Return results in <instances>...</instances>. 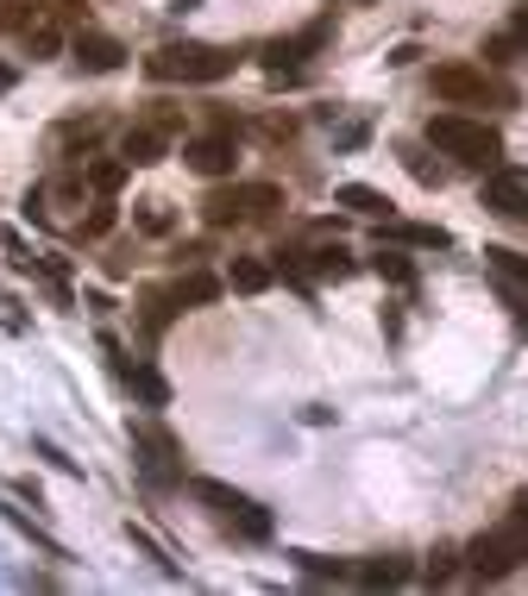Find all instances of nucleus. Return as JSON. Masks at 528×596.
Masks as SVG:
<instances>
[{"mask_svg":"<svg viewBox=\"0 0 528 596\" xmlns=\"http://www.w3.org/2000/svg\"><path fill=\"white\" fill-rule=\"evenodd\" d=\"M359 584H365V590H396V584H410V565H403V558H365V565H359Z\"/></svg>","mask_w":528,"mask_h":596,"instance_id":"dca6fc26","label":"nucleus"},{"mask_svg":"<svg viewBox=\"0 0 528 596\" xmlns=\"http://www.w3.org/2000/svg\"><path fill=\"white\" fill-rule=\"evenodd\" d=\"M227 283H234L239 295H265V289L277 283V270L265 264V258H234V276H227Z\"/></svg>","mask_w":528,"mask_h":596,"instance_id":"f3484780","label":"nucleus"},{"mask_svg":"<svg viewBox=\"0 0 528 596\" xmlns=\"http://www.w3.org/2000/svg\"><path fill=\"white\" fill-rule=\"evenodd\" d=\"M321 44H328V20H314V25H302L296 39L271 44V51H265V63H271V70H296V63H302V57H314Z\"/></svg>","mask_w":528,"mask_h":596,"instance_id":"ddd939ff","label":"nucleus"},{"mask_svg":"<svg viewBox=\"0 0 528 596\" xmlns=\"http://www.w3.org/2000/svg\"><path fill=\"white\" fill-rule=\"evenodd\" d=\"M377 276L396 289H415V264H410V251H396V245H377Z\"/></svg>","mask_w":528,"mask_h":596,"instance_id":"aec40b11","label":"nucleus"},{"mask_svg":"<svg viewBox=\"0 0 528 596\" xmlns=\"http://www.w3.org/2000/svg\"><path fill=\"white\" fill-rule=\"evenodd\" d=\"M58 51H63V32H58V25H25V57H32V63H44V57H58Z\"/></svg>","mask_w":528,"mask_h":596,"instance_id":"4be33fe9","label":"nucleus"},{"mask_svg":"<svg viewBox=\"0 0 528 596\" xmlns=\"http://www.w3.org/2000/svg\"><path fill=\"white\" fill-rule=\"evenodd\" d=\"M176 126H183V114H176V107H157V114L133 119V126L120 133V157H126L133 170H152V164H164V151H170Z\"/></svg>","mask_w":528,"mask_h":596,"instance_id":"20e7f679","label":"nucleus"},{"mask_svg":"<svg viewBox=\"0 0 528 596\" xmlns=\"http://www.w3.org/2000/svg\"><path fill=\"white\" fill-rule=\"evenodd\" d=\"M434 95L453 101V107H478V101L490 95V82H485V70H472V63H441V70H434Z\"/></svg>","mask_w":528,"mask_h":596,"instance_id":"9d476101","label":"nucleus"},{"mask_svg":"<svg viewBox=\"0 0 528 596\" xmlns=\"http://www.w3.org/2000/svg\"><path fill=\"white\" fill-rule=\"evenodd\" d=\"M333 201H340V208H352L359 220H391V213H396V201L384 189H372V182H346Z\"/></svg>","mask_w":528,"mask_h":596,"instance_id":"4468645a","label":"nucleus"},{"mask_svg":"<svg viewBox=\"0 0 528 596\" xmlns=\"http://www.w3.org/2000/svg\"><path fill=\"white\" fill-rule=\"evenodd\" d=\"M126 170H133L126 157H107V164H89V189H95V195H114L120 182H126Z\"/></svg>","mask_w":528,"mask_h":596,"instance_id":"b1692460","label":"nucleus"},{"mask_svg":"<svg viewBox=\"0 0 528 596\" xmlns=\"http://www.w3.org/2000/svg\"><path fill=\"white\" fill-rule=\"evenodd\" d=\"M126 389H133L145 408H170V384H164L152 365H133V370H126Z\"/></svg>","mask_w":528,"mask_h":596,"instance_id":"a211bd4d","label":"nucleus"},{"mask_svg":"<svg viewBox=\"0 0 528 596\" xmlns=\"http://www.w3.org/2000/svg\"><path fill=\"white\" fill-rule=\"evenodd\" d=\"M138 220H145V232H170V213H164V201H145V213H138Z\"/></svg>","mask_w":528,"mask_h":596,"instance_id":"2f4dec72","label":"nucleus"},{"mask_svg":"<svg viewBox=\"0 0 528 596\" xmlns=\"http://www.w3.org/2000/svg\"><path fill=\"white\" fill-rule=\"evenodd\" d=\"M20 213H25V220H32V227H44V220H51V208H44V189H25Z\"/></svg>","mask_w":528,"mask_h":596,"instance_id":"c756f323","label":"nucleus"},{"mask_svg":"<svg viewBox=\"0 0 528 596\" xmlns=\"http://www.w3.org/2000/svg\"><path fill=\"white\" fill-rule=\"evenodd\" d=\"M183 164L196 176H234V164H239V145H234V126H215V133H196L189 145H183Z\"/></svg>","mask_w":528,"mask_h":596,"instance_id":"423d86ee","label":"nucleus"},{"mask_svg":"<svg viewBox=\"0 0 528 596\" xmlns=\"http://www.w3.org/2000/svg\"><path fill=\"white\" fill-rule=\"evenodd\" d=\"M522 57V44L509 39V32H497V39H485V63H516Z\"/></svg>","mask_w":528,"mask_h":596,"instance_id":"bb28decb","label":"nucleus"},{"mask_svg":"<svg viewBox=\"0 0 528 596\" xmlns=\"http://www.w3.org/2000/svg\"><path fill=\"white\" fill-rule=\"evenodd\" d=\"M428 145L441 157H453V164H472V170H497L504 164V133L485 126V119H466V114H434Z\"/></svg>","mask_w":528,"mask_h":596,"instance_id":"f257e3e1","label":"nucleus"},{"mask_svg":"<svg viewBox=\"0 0 528 596\" xmlns=\"http://www.w3.org/2000/svg\"><path fill=\"white\" fill-rule=\"evenodd\" d=\"M133 446L145 452V478L152 483H176L183 471H176V440L164 433V427H133Z\"/></svg>","mask_w":528,"mask_h":596,"instance_id":"f8f14e48","label":"nucleus"},{"mask_svg":"<svg viewBox=\"0 0 528 596\" xmlns=\"http://www.w3.org/2000/svg\"><path fill=\"white\" fill-rule=\"evenodd\" d=\"M290 270H302V276H346L352 258H346V245H340V232L333 227H314L309 245L290 251Z\"/></svg>","mask_w":528,"mask_h":596,"instance_id":"0eeeda50","label":"nucleus"},{"mask_svg":"<svg viewBox=\"0 0 528 596\" xmlns=\"http://www.w3.org/2000/svg\"><path fill=\"white\" fill-rule=\"evenodd\" d=\"M107 232H114V195H101L89 208V220H82V239H107Z\"/></svg>","mask_w":528,"mask_h":596,"instance_id":"393cba45","label":"nucleus"},{"mask_svg":"<svg viewBox=\"0 0 528 596\" xmlns=\"http://www.w3.org/2000/svg\"><path fill=\"white\" fill-rule=\"evenodd\" d=\"M196 496L208 502L227 527H239L246 540H271V515H265L252 496H239V490H227V483H215V478H196Z\"/></svg>","mask_w":528,"mask_h":596,"instance_id":"39448f33","label":"nucleus"},{"mask_svg":"<svg viewBox=\"0 0 528 596\" xmlns=\"http://www.w3.org/2000/svg\"><path fill=\"white\" fill-rule=\"evenodd\" d=\"M176 314V295H145V333H164Z\"/></svg>","mask_w":528,"mask_h":596,"instance_id":"a878e982","label":"nucleus"},{"mask_svg":"<svg viewBox=\"0 0 528 596\" xmlns=\"http://www.w3.org/2000/svg\"><path fill=\"white\" fill-rule=\"evenodd\" d=\"M70 57H76V70H89V76H114L120 63H126V44L107 39V32H76V39H70Z\"/></svg>","mask_w":528,"mask_h":596,"instance_id":"9b49d317","label":"nucleus"},{"mask_svg":"<svg viewBox=\"0 0 528 596\" xmlns=\"http://www.w3.org/2000/svg\"><path fill=\"white\" fill-rule=\"evenodd\" d=\"M509 39H516V44L528 51V7H516V20H509Z\"/></svg>","mask_w":528,"mask_h":596,"instance_id":"473e14b6","label":"nucleus"},{"mask_svg":"<svg viewBox=\"0 0 528 596\" xmlns=\"http://www.w3.org/2000/svg\"><path fill=\"white\" fill-rule=\"evenodd\" d=\"M271 208H283V189L277 182H234L201 201V220L208 227H246V220H265Z\"/></svg>","mask_w":528,"mask_h":596,"instance_id":"7ed1b4c3","label":"nucleus"},{"mask_svg":"<svg viewBox=\"0 0 528 596\" xmlns=\"http://www.w3.org/2000/svg\"><path fill=\"white\" fill-rule=\"evenodd\" d=\"M0 245H7V258H13L20 270H32V264H39V258L25 251V239H20V232H0Z\"/></svg>","mask_w":528,"mask_h":596,"instance_id":"7c9ffc66","label":"nucleus"},{"mask_svg":"<svg viewBox=\"0 0 528 596\" xmlns=\"http://www.w3.org/2000/svg\"><path fill=\"white\" fill-rule=\"evenodd\" d=\"M384 227H391V220H384ZM391 239H403V245H422V251L453 245V239H447V227H422V220H410V227H391Z\"/></svg>","mask_w":528,"mask_h":596,"instance_id":"412c9836","label":"nucleus"},{"mask_svg":"<svg viewBox=\"0 0 528 596\" xmlns=\"http://www.w3.org/2000/svg\"><path fill=\"white\" fill-rule=\"evenodd\" d=\"M410 170H415V182H428V189H441V182H447V170H441V164H428L422 151H410Z\"/></svg>","mask_w":528,"mask_h":596,"instance_id":"c85d7f7f","label":"nucleus"},{"mask_svg":"<svg viewBox=\"0 0 528 596\" xmlns=\"http://www.w3.org/2000/svg\"><path fill=\"white\" fill-rule=\"evenodd\" d=\"M453 558H459L453 546H434V553H428V584H447V577H453Z\"/></svg>","mask_w":528,"mask_h":596,"instance_id":"cd10ccee","label":"nucleus"},{"mask_svg":"<svg viewBox=\"0 0 528 596\" xmlns=\"http://www.w3.org/2000/svg\"><path fill=\"white\" fill-rule=\"evenodd\" d=\"M176 309H201V302H215L220 295V276H208V270H189V276H176Z\"/></svg>","mask_w":528,"mask_h":596,"instance_id":"2eb2a0df","label":"nucleus"},{"mask_svg":"<svg viewBox=\"0 0 528 596\" xmlns=\"http://www.w3.org/2000/svg\"><path fill=\"white\" fill-rule=\"evenodd\" d=\"M485 208L509 213V220H528V170H516V164H497V170L485 176Z\"/></svg>","mask_w":528,"mask_h":596,"instance_id":"1a4fd4ad","label":"nucleus"},{"mask_svg":"<svg viewBox=\"0 0 528 596\" xmlns=\"http://www.w3.org/2000/svg\"><path fill=\"white\" fill-rule=\"evenodd\" d=\"M516 565H522V558L509 553V540L497 534V527H490V534H478V540L466 546V572L478 577V584H504Z\"/></svg>","mask_w":528,"mask_h":596,"instance_id":"6e6552de","label":"nucleus"},{"mask_svg":"<svg viewBox=\"0 0 528 596\" xmlns=\"http://www.w3.org/2000/svg\"><path fill=\"white\" fill-rule=\"evenodd\" d=\"M485 264L497 270V276H504L509 289H522V295H528V258H522V251H509V245H485Z\"/></svg>","mask_w":528,"mask_h":596,"instance_id":"6ab92c4d","label":"nucleus"},{"mask_svg":"<svg viewBox=\"0 0 528 596\" xmlns=\"http://www.w3.org/2000/svg\"><path fill=\"white\" fill-rule=\"evenodd\" d=\"M497 534L509 540V553H516V558H528V496L504 515V527H497Z\"/></svg>","mask_w":528,"mask_h":596,"instance_id":"5701e85b","label":"nucleus"},{"mask_svg":"<svg viewBox=\"0 0 528 596\" xmlns=\"http://www.w3.org/2000/svg\"><path fill=\"white\" fill-rule=\"evenodd\" d=\"M13 82H20V70H13V63H0V88H13Z\"/></svg>","mask_w":528,"mask_h":596,"instance_id":"72a5a7b5","label":"nucleus"},{"mask_svg":"<svg viewBox=\"0 0 528 596\" xmlns=\"http://www.w3.org/2000/svg\"><path fill=\"white\" fill-rule=\"evenodd\" d=\"M234 51H220V44H164L145 57V76L152 82H227L234 76Z\"/></svg>","mask_w":528,"mask_h":596,"instance_id":"f03ea898","label":"nucleus"}]
</instances>
